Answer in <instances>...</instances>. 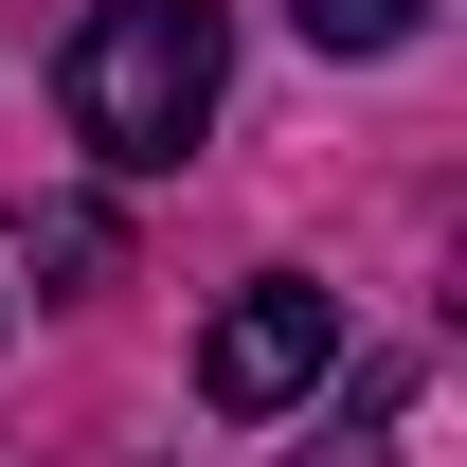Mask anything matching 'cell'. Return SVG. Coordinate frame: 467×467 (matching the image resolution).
<instances>
[{
    "label": "cell",
    "instance_id": "6da1fadb",
    "mask_svg": "<svg viewBox=\"0 0 467 467\" xmlns=\"http://www.w3.org/2000/svg\"><path fill=\"white\" fill-rule=\"evenodd\" d=\"M55 90H72V126H90V162L162 180V162H198V126H216L234 36H216V0H90L72 55H55Z\"/></svg>",
    "mask_w": 467,
    "mask_h": 467
},
{
    "label": "cell",
    "instance_id": "7a4b0ae2",
    "mask_svg": "<svg viewBox=\"0 0 467 467\" xmlns=\"http://www.w3.org/2000/svg\"><path fill=\"white\" fill-rule=\"evenodd\" d=\"M324 359H342V306L306 288V270H270V288H234V306H216L198 396H216V413H288V396H324Z\"/></svg>",
    "mask_w": 467,
    "mask_h": 467
},
{
    "label": "cell",
    "instance_id": "3957f363",
    "mask_svg": "<svg viewBox=\"0 0 467 467\" xmlns=\"http://www.w3.org/2000/svg\"><path fill=\"white\" fill-rule=\"evenodd\" d=\"M288 18H306V36H324V55H396V36H413V18H431V0H288Z\"/></svg>",
    "mask_w": 467,
    "mask_h": 467
},
{
    "label": "cell",
    "instance_id": "277c9868",
    "mask_svg": "<svg viewBox=\"0 0 467 467\" xmlns=\"http://www.w3.org/2000/svg\"><path fill=\"white\" fill-rule=\"evenodd\" d=\"M324 467H396V450H378V431H359V450H324Z\"/></svg>",
    "mask_w": 467,
    "mask_h": 467
}]
</instances>
